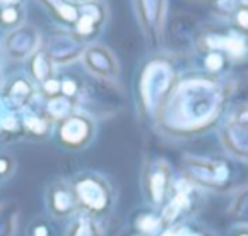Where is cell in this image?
<instances>
[{"label":"cell","mask_w":248,"mask_h":236,"mask_svg":"<svg viewBox=\"0 0 248 236\" xmlns=\"http://www.w3.org/2000/svg\"><path fill=\"white\" fill-rule=\"evenodd\" d=\"M61 12L65 14V17H66V19H72V17H73V10H72V9H66V7H63V9H61Z\"/></svg>","instance_id":"obj_2"},{"label":"cell","mask_w":248,"mask_h":236,"mask_svg":"<svg viewBox=\"0 0 248 236\" xmlns=\"http://www.w3.org/2000/svg\"><path fill=\"white\" fill-rule=\"evenodd\" d=\"M240 21L241 24H248V14H240Z\"/></svg>","instance_id":"obj_4"},{"label":"cell","mask_w":248,"mask_h":236,"mask_svg":"<svg viewBox=\"0 0 248 236\" xmlns=\"http://www.w3.org/2000/svg\"><path fill=\"white\" fill-rule=\"evenodd\" d=\"M90 22H92V21H90L89 17H85V19H82V21H80V31H82V32H89V31H90Z\"/></svg>","instance_id":"obj_1"},{"label":"cell","mask_w":248,"mask_h":236,"mask_svg":"<svg viewBox=\"0 0 248 236\" xmlns=\"http://www.w3.org/2000/svg\"><path fill=\"white\" fill-rule=\"evenodd\" d=\"M219 63H221V61H219V58H211V60H209L211 66H216V65H219Z\"/></svg>","instance_id":"obj_5"},{"label":"cell","mask_w":248,"mask_h":236,"mask_svg":"<svg viewBox=\"0 0 248 236\" xmlns=\"http://www.w3.org/2000/svg\"><path fill=\"white\" fill-rule=\"evenodd\" d=\"M14 17H15V12H14V10H7V12H5V21H12Z\"/></svg>","instance_id":"obj_3"}]
</instances>
